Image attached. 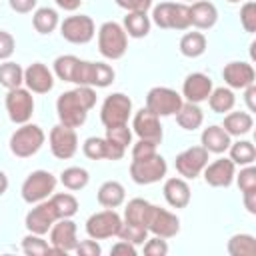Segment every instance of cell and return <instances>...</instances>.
<instances>
[{"instance_id":"6da1fadb","label":"cell","mask_w":256,"mask_h":256,"mask_svg":"<svg viewBox=\"0 0 256 256\" xmlns=\"http://www.w3.org/2000/svg\"><path fill=\"white\" fill-rule=\"evenodd\" d=\"M96 106V90L92 86H76L74 90H66L56 100V114L60 124L68 128H80L88 112Z\"/></svg>"},{"instance_id":"7a4b0ae2","label":"cell","mask_w":256,"mask_h":256,"mask_svg":"<svg viewBox=\"0 0 256 256\" xmlns=\"http://www.w3.org/2000/svg\"><path fill=\"white\" fill-rule=\"evenodd\" d=\"M44 140L46 134L38 124H20V128H16L10 136V152L18 158H30L42 148Z\"/></svg>"},{"instance_id":"3957f363","label":"cell","mask_w":256,"mask_h":256,"mask_svg":"<svg viewBox=\"0 0 256 256\" xmlns=\"http://www.w3.org/2000/svg\"><path fill=\"white\" fill-rule=\"evenodd\" d=\"M98 50L108 60H120L128 50V34L118 22H104L98 28Z\"/></svg>"},{"instance_id":"277c9868","label":"cell","mask_w":256,"mask_h":256,"mask_svg":"<svg viewBox=\"0 0 256 256\" xmlns=\"http://www.w3.org/2000/svg\"><path fill=\"white\" fill-rule=\"evenodd\" d=\"M114 68L104 62H88L80 60L74 72L72 82L76 86H92V88H106L114 82Z\"/></svg>"},{"instance_id":"5b68a950","label":"cell","mask_w":256,"mask_h":256,"mask_svg":"<svg viewBox=\"0 0 256 256\" xmlns=\"http://www.w3.org/2000/svg\"><path fill=\"white\" fill-rule=\"evenodd\" d=\"M54 188H56V176L52 172H48V170H34L22 182L20 194H22L24 202L36 204V202L48 200L54 194Z\"/></svg>"},{"instance_id":"8992f818","label":"cell","mask_w":256,"mask_h":256,"mask_svg":"<svg viewBox=\"0 0 256 256\" xmlns=\"http://www.w3.org/2000/svg\"><path fill=\"white\" fill-rule=\"evenodd\" d=\"M152 22L164 30H186L190 28L188 6L182 2H160L152 10Z\"/></svg>"},{"instance_id":"52a82bcc","label":"cell","mask_w":256,"mask_h":256,"mask_svg":"<svg viewBox=\"0 0 256 256\" xmlns=\"http://www.w3.org/2000/svg\"><path fill=\"white\" fill-rule=\"evenodd\" d=\"M166 172H168V164H166V160L158 152L154 156L130 162V178L136 184H142V186L160 182L166 176Z\"/></svg>"},{"instance_id":"ba28073f","label":"cell","mask_w":256,"mask_h":256,"mask_svg":"<svg viewBox=\"0 0 256 256\" xmlns=\"http://www.w3.org/2000/svg\"><path fill=\"white\" fill-rule=\"evenodd\" d=\"M182 96L168 86H154L146 94V108L154 112L158 118L174 116L182 106Z\"/></svg>"},{"instance_id":"9c48e42d","label":"cell","mask_w":256,"mask_h":256,"mask_svg":"<svg viewBox=\"0 0 256 256\" xmlns=\"http://www.w3.org/2000/svg\"><path fill=\"white\" fill-rule=\"evenodd\" d=\"M122 226V216L114 208H106L100 212H94L86 220V234L94 240H106L112 236H118Z\"/></svg>"},{"instance_id":"30bf717a","label":"cell","mask_w":256,"mask_h":256,"mask_svg":"<svg viewBox=\"0 0 256 256\" xmlns=\"http://www.w3.org/2000/svg\"><path fill=\"white\" fill-rule=\"evenodd\" d=\"M130 114H132V100L122 92H114L106 96L100 108V120L106 128L128 124Z\"/></svg>"},{"instance_id":"8fae6325","label":"cell","mask_w":256,"mask_h":256,"mask_svg":"<svg viewBox=\"0 0 256 256\" xmlns=\"http://www.w3.org/2000/svg\"><path fill=\"white\" fill-rule=\"evenodd\" d=\"M60 34L70 44H88L96 34V26L90 16L74 14L60 22Z\"/></svg>"},{"instance_id":"7c38bea8","label":"cell","mask_w":256,"mask_h":256,"mask_svg":"<svg viewBox=\"0 0 256 256\" xmlns=\"http://www.w3.org/2000/svg\"><path fill=\"white\" fill-rule=\"evenodd\" d=\"M6 112L8 118L14 124H26L30 122L32 114H34V98L32 92L28 88H12L6 94Z\"/></svg>"},{"instance_id":"4fadbf2b","label":"cell","mask_w":256,"mask_h":256,"mask_svg":"<svg viewBox=\"0 0 256 256\" xmlns=\"http://www.w3.org/2000/svg\"><path fill=\"white\" fill-rule=\"evenodd\" d=\"M208 150L200 144V146H190L186 150H182L180 154H176V160H174V166L178 170V174L182 178H188V180H194L202 174L204 166L208 164Z\"/></svg>"},{"instance_id":"5bb4252c","label":"cell","mask_w":256,"mask_h":256,"mask_svg":"<svg viewBox=\"0 0 256 256\" xmlns=\"http://www.w3.org/2000/svg\"><path fill=\"white\" fill-rule=\"evenodd\" d=\"M146 228L154 236L160 238H174L180 232V220L176 214H172L166 208H160L156 204H150L148 218H146Z\"/></svg>"},{"instance_id":"9a60e30c","label":"cell","mask_w":256,"mask_h":256,"mask_svg":"<svg viewBox=\"0 0 256 256\" xmlns=\"http://www.w3.org/2000/svg\"><path fill=\"white\" fill-rule=\"evenodd\" d=\"M58 218H60V216H58L56 208L52 206V202H50V198H48V200H42V202H36V204H34V208H32V210L26 214V218H24V226H26L28 232L44 236V234L50 232L52 224H54Z\"/></svg>"},{"instance_id":"2e32d148","label":"cell","mask_w":256,"mask_h":256,"mask_svg":"<svg viewBox=\"0 0 256 256\" xmlns=\"http://www.w3.org/2000/svg\"><path fill=\"white\" fill-rule=\"evenodd\" d=\"M48 144H50V150L56 158L60 160H68L76 154L78 150V136H76V130L74 128H68L64 124H56L50 134H48Z\"/></svg>"},{"instance_id":"e0dca14e","label":"cell","mask_w":256,"mask_h":256,"mask_svg":"<svg viewBox=\"0 0 256 256\" xmlns=\"http://www.w3.org/2000/svg\"><path fill=\"white\" fill-rule=\"evenodd\" d=\"M76 224L70 218H58L50 228V246L52 254H68L76 248Z\"/></svg>"},{"instance_id":"ac0fdd59","label":"cell","mask_w":256,"mask_h":256,"mask_svg":"<svg viewBox=\"0 0 256 256\" xmlns=\"http://www.w3.org/2000/svg\"><path fill=\"white\" fill-rule=\"evenodd\" d=\"M132 128H134V134L140 138V140H150V142H156L160 144L162 142V124H160V118L150 112L148 108H142L134 114V120H132Z\"/></svg>"},{"instance_id":"d6986e66","label":"cell","mask_w":256,"mask_h":256,"mask_svg":"<svg viewBox=\"0 0 256 256\" xmlns=\"http://www.w3.org/2000/svg\"><path fill=\"white\" fill-rule=\"evenodd\" d=\"M82 152H84V156L90 158V160H120V158H124L126 148H122V146H118V144H112V142L106 140V138L90 136V138L84 140Z\"/></svg>"},{"instance_id":"ffe728a7","label":"cell","mask_w":256,"mask_h":256,"mask_svg":"<svg viewBox=\"0 0 256 256\" xmlns=\"http://www.w3.org/2000/svg\"><path fill=\"white\" fill-rule=\"evenodd\" d=\"M202 174H204V180H206L208 186H212V188H228L234 182L236 164L230 158H218V160L206 164Z\"/></svg>"},{"instance_id":"44dd1931","label":"cell","mask_w":256,"mask_h":256,"mask_svg":"<svg viewBox=\"0 0 256 256\" xmlns=\"http://www.w3.org/2000/svg\"><path fill=\"white\" fill-rule=\"evenodd\" d=\"M24 84L34 94H46L54 86V72L42 62H32L24 70Z\"/></svg>"},{"instance_id":"7402d4cb","label":"cell","mask_w":256,"mask_h":256,"mask_svg":"<svg viewBox=\"0 0 256 256\" xmlns=\"http://www.w3.org/2000/svg\"><path fill=\"white\" fill-rule=\"evenodd\" d=\"M212 80L210 76L202 74V72H192L184 78V84H182V96L186 98V102H194V104H200L204 100H208L210 92H212Z\"/></svg>"},{"instance_id":"603a6c76","label":"cell","mask_w":256,"mask_h":256,"mask_svg":"<svg viewBox=\"0 0 256 256\" xmlns=\"http://www.w3.org/2000/svg\"><path fill=\"white\" fill-rule=\"evenodd\" d=\"M222 78L228 84V88L244 90L246 86L254 84L256 72H254L252 64H248V62H228L222 70Z\"/></svg>"},{"instance_id":"cb8c5ba5","label":"cell","mask_w":256,"mask_h":256,"mask_svg":"<svg viewBox=\"0 0 256 256\" xmlns=\"http://www.w3.org/2000/svg\"><path fill=\"white\" fill-rule=\"evenodd\" d=\"M188 14H190V26L198 30H210L218 20V10L208 0L192 2V6H188Z\"/></svg>"},{"instance_id":"d4e9b609","label":"cell","mask_w":256,"mask_h":256,"mask_svg":"<svg viewBox=\"0 0 256 256\" xmlns=\"http://www.w3.org/2000/svg\"><path fill=\"white\" fill-rule=\"evenodd\" d=\"M164 198L172 208H186L190 204V186L186 182V178H168L164 182Z\"/></svg>"},{"instance_id":"484cf974","label":"cell","mask_w":256,"mask_h":256,"mask_svg":"<svg viewBox=\"0 0 256 256\" xmlns=\"http://www.w3.org/2000/svg\"><path fill=\"white\" fill-rule=\"evenodd\" d=\"M200 142L202 146L208 150V152H214V154H222L228 150V146L232 144V136L218 124L214 126H208L202 130L200 134Z\"/></svg>"},{"instance_id":"4316f807","label":"cell","mask_w":256,"mask_h":256,"mask_svg":"<svg viewBox=\"0 0 256 256\" xmlns=\"http://www.w3.org/2000/svg\"><path fill=\"white\" fill-rule=\"evenodd\" d=\"M96 198H98V204L104 206V208H118L124 204L126 200V190L120 182L116 180H106L98 192H96Z\"/></svg>"},{"instance_id":"83f0119b","label":"cell","mask_w":256,"mask_h":256,"mask_svg":"<svg viewBox=\"0 0 256 256\" xmlns=\"http://www.w3.org/2000/svg\"><path fill=\"white\" fill-rule=\"evenodd\" d=\"M174 116H176L178 126L184 128V130H188V132L200 128L202 122H204V112H202L200 106L194 104V102H182L180 110H178Z\"/></svg>"},{"instance_id":"f1b7e54d","label":"cell","mask_w":256,"mask_h":256,"mask_svg":"<svg viewBox=\"0 0 256 256\" xmlns=\"http://www.w3.org/2000/svg\"><path fill=\"white\" fill-rule=\"evenodd\" d=\"M252 126H254V118L250 112H228L222 124V128L230 136H244L252 130Z\"/></svg>"},{"instance_id":"f546056e","label":"cell","mask_w":256,"mask_h":256,"mask_svg":"<svg viewBox=\"0 0 256 256\" xmlns=\"http://www.w3.org/2000/svg\"><path fill=\"white\" fill-rule=\"evenodd\" d=\"M150 26H152V22L146 16V12H128L124 16L122 28L130 38H144V36H148Z\"/></svg>"},{"instance_id":"4dcf8cb0","label":"cell","mask_w":256,"mask_h":256,"mask_svg":"<svg viewBox=\"0 0 256 256\" xmlns=\"http://www.w3.org/2000/svg\"><path fill=\"white\" fill-rule=\"evenodd\" d=\"M60 182H62V186H64L66 190L76 192V190H82V188L88 186V182H90V174H88L86 168H80V166H68V168L62 170V174H60Z\"/></svg>"},{"instance_id":"1f68e13d","label":"cell","mask_w":256,"mask_h":256,"mask_svg":"<svg viewBox=\"0 0 256 256\" xmlns=\"http://www.w3.org/2000/svg\"><path fill=\"white\" fill-rule=\"evenodd\" d=\"M32 24H34L38 34H50V32H54L60 26V18H58V12L54 8L44 6V8H38L34 12Z\"/></svg>"},{"instance_id":"d6a6232c","label":"cell","mask_w":256,"mask_h":256,"mask_svg":"<svg viewBox=\"0 0 256 256\" xmlns=\"http://www.w3.org/2000/svg\"><path fill=\"white\" fill-rule=\"evenodd\" d=\"M180 52L186 58H198L206 52V36L202 32H186L180 38Z\"/></svg>"},{"instance_id":"836d02e7","label":"cell","mask_w":256,"mask_h":256,"mask_svg":"<svg viewBox=\"0 0 256 256\" xmlns=\"http://www.w3.org/2000/svg\"><path fill=\"white\" fill-rule=\"evenodd\" d=\"M208 104L212 108V112L216 114H224V112H230L236 104V96L232 92V88H212L210 96H208Z\"/></svg>"},{"instance_id":"e575fe53","label":"cell","mask_w":256,"mask_h":256,"mask_svg":"<svg viewBox=\"0 0 256 256\" xmlns=\"http://www.w3.org/2000/svg\"><path fill=\"white\" fill-rule=\"evenodd\" d=\"M148 210H150V202H148V200H144V198H132V200L126 204V208H124V218H122V220L146 228ZM146 230H148V228H146Z\"/></svg>"},{"instance_id":"d590c367","label":"cell","mask_w":256,"mask_h":256,"mask_svg":"<svg viewBox=\"0 0 256 256\" xmlns=\"http://www.w3.org/2000/svg\"><path fill=\"white\" fill-rule=\"evenodd\" d=\"M24 84V70L20 64L4 60L0 64V86H4L6 90L12 88H20Z\"/></svg>"},{"instance_id":"8d00e7d4","label":"cell","mask_w":256,"mask_h":256,"mask_svg":"<svg viewBox=\"0 0 256 256\" xmlns=\"http://www.w3.org/2000/svg\"><path fill=\"white\" fill-rule=\"evenodd\" d=\"M226 250L230 256H256V238L252 234H234Z\"/></svg>"},{"instance_id":"74e56055","label":"cell","mask_w":256,"mask_h":256,"mask_svg":"<svg viewBox=\"0 0 256 256\" xmlns=\"http://www.w3.org/2000/svg\"><path fill=\"white\" fill-rule=\"evenodd\" d=\"M230 150V160L234 164H240V166H248L256 160V148L250 140H238V142H232L228 146Z\"/></svg>"},{"instance_id":"f35d334b","label":"cell","mask_w":256,"mask_h":256,"mask_svg":"<svg viewBox=\"0 0 256 256\" xmlns=\"http://www.w3.org/2000/svg\"><path fill=\"white\" fill-rule=\"evenodd\" d=\"M50 202L56 208V212H58L60 218H72L78 212V200L72 194H68V192L52 194L50 196Z\"/></svg>"},{"instance_id":"ab89813d","label":"cell","mask_w":256,"mask_h":256,"mask_svg":"<svg viewBox=\"0 0 256 256\" xmlns=\"http://www.w3.org/2000/svg\"><path fill=\"white\" fill-rule=\"evenodd\" d=\"M22 252L28 254V256H44V254H52V246L40 234L28 232L22 238Z\"/></svg>"},{"instance_id":"60d3db41","label":"cell","mask_w":256,"mask_h":256,"mask_svg":"<svg viewBox=\"0 0 256 256\" xmlns=\"http://www.w3.org/2000/svg\"><path fill=\"white\" fill-rule=\"evenodd\" d=\"M78 62H80V58H76V56H72V54L58 56V58L54 60V74H56L62 82H72Z\"/></svg>"},{"instance_id":"b9f144b4","label":"cell","mask_w":256,"mask_h":256,"mask_svg":"<svg viewBox=\"0 0 256 256\" xmlns=\"http://www.w3.org/2000/svg\"><path fill=\"white\" fill-rule=\"evenodd\" d=\"M118 238L128 240V242H132L134 246H138V244H144V242H146V238H148V230H146L144 226L130 224V222H124V220H122V226H120Z\"/></svg>"},{"instance_id":"7bdbcfd3","label":"cell","mask_w":256,"mask_h":256,"mask_svg":"<svg viewBox=\"0 0 256 256\" xmlns=\"http://www.w3.org/2000/svg\"><path fill=\"white\" fill-rule=\"evenodd\" d=\"M106 140H110L112 144H118L122 148H128V144L132 142V130L128 128V124H120V126H110L106 128Z\"/></svg>"},{"instance_id":"ee69618b","label":"cell","mask_w":256,"mask_h":256,"mask_svg":"<svg viewBox=\"0 0 256 256\" xmlns=\"http://www.w3.org/2000/svg\"><path fill=\"white\" fill-rule=\"evenodd\" d=\"M240 24L246 32H256V2L248 0L240 8Z\"/></svg>"},{"instance_id":"f6af8a7d","label":"cell","mask_w":256,"mask_h":256,"mask_svg":"<svg viewBox=\"0 0 256 256\" xmlns=\"http://www.w3.org/2000/svg\"><path fill=\"white\" fill-rule=\"evenodd\" d=\"M236 184L240 188V192H248V190H256V168L252 164L244 166L238 174H234Z\"/></svg>"},{"instance_id":"bcb514c9","label":"cell","mask_w":256,"mask_h":256,"mask_svg":"<svg viewBox=\"0 0 256 256\" xmlns=\"http://www.w3.org/2000/svg\"><path fill=\"white\" fill-rule=\"evenodd\" d=\"M144 254L146 256H166L168 254L166 238H160V236L146 238V242H144Z\"/></svg>"},{"instance_id":"7dc6e473","label":"cell","mask_w":256,"mask_h":256,"mask_svg":"<svg viewBox=\"0 0 256 256\" xmlns=\"http://www.w3.org/2000/svg\"><path fill=\"white\" fill-rule=\"evenodd\" d=\"M156 142H150V140H140L132 146V160H142V158H148V156H154L156 154Z\"/></svg>"},{"instance_id":"c3c4849f","label":"cell","mask_w":256,"mask_h":256,"mask_svg":"<svg viewBox=\"0 0 256 256\" xmlns=\"http://www.w3.org/2000/svg\"><path fill=\"white\" fill-rule=\"evenodd\" d=\"M14 48H16L14 36L6 30H0V60H8L14 54Z\"/></svg>"},{"instance_id":"681fc988","label":"cell","mask_w":256,"mask_h":256,"mask_svg":"<svg viewBox=\"0 0 256 256\" xmlns=\"http://www.w3.org/2000/svg\"><path fill=\"white\" fill-rule=\"evenodd\" d=\"M74 252L80 254V256H100L102 248H100V244H98L94 238H90V240H82V242H78L76 248H74Z\"/></svg>"},{"instance_id":"f907efd6","label":"cell","mask_w":256,"mask_h":256,"mask_svg":"<svg viewBox=\"0 0 256 256\" xmlns=\"http://www.w3.org/2000/svg\"><path fill=\"white\" fill-rule=\"evenodd\" d=\"M114 2L126 12H148V8L152 6V0H114Z\"/></svg>"},{"instance_id":"816d5d0a","label":"cell","mask_w":256,"mask_h":256,"mask_svg":"<svg viewBox=\"0 0 256 256\" xmlns=\"http://www.w3.org/2000/svg\"><path fill=\"white\" fill-rule=\"evenodd\" d=\"M136 246L132 244V242H128V240H118L116 244H112V248H110V254H124V256H136Z\"/></svg>"},{"instance_id":"f5cc1de1","label":"cell","mask_w":256,"mask_h":256,"mask_svg":"<svg viewBox=\"0 0 256 256\" xmlns=\"http://www.w3.org/2000/svg\"><path fill=\"white\" fill-rule=\"evenodd\" d=\"M36 2H38V0H8L10 8H12L14 12H18V14H28V12H32V10L36 8Z\"/></svg>"},{"instance_id":"db71d44e","label":"cell","mask_w":256,"mask_h":256,"mask_svg":"<svg viewBox=\"0 0 256 256\" xmlns=\"http://www.w3.org/2000/svg\"><path fill=\"white\" fill-rule=\"evenodd\" d=\"M244 100H246V106H248V112H254L256 110V86L250 84L244 88Z\"/></svg>"},{"instance_id":"11a10c76","label":"cell","mask_w":256,"mask_h":256,"mask_svg":"<svg viewBox=\"0 0 256 256\" xmlns=\"http://www.w3.org/2000/svg\"><path fill=\"white\" fill-rule=\"evenodd\" d=\"M242 200H244V208H246L250 214H256V190L242 192Z\"/></svg>"},{"instance_id":"9f6ffc18","label":"cell","mask_w":256,"mask_h":256,"mask_svg":"<svg viewBox=\"0 0 256 256\" xmlns=\"http://www.w3.org/2000/svg\"><path fill=\"white\" fill-rule=\"evenodd\" d=\"M56 4H58V8H62L66 12H74V10L80 8L82 0H56Z\"/></svg>"},{"instance_id":"6f0895ef","label":"cell","mask_w":256,"mask_h":256,"mask_svg":"<svg viewBox=\"0 0 256 256\" xmlns=\"http://www.w3.org/2000/svg\"><path fill=\"white\" fill-rule=\"evenodd\" d=\"M6 190H8V176L0 170V196L6 194Z\"/></svg>"},{"instance_id":"680465c9","label":"cell","mask_w":256,"mask_h":256,"mask_svg":"<svg viewBox=\"0 0 256 256\" xmlns=\"http://www.w3.org/2000/svg\"><path fill=\"white\" fill-rule=\"evenodd\" d=\"M228 2H232V4H236V2H240V0H228Z\"/></svg>"},{"instance_id":"91938a15","label":"cell","mask_w":256,"mask_h":256,"mask_svg":"<svg viewBox=\"0 0 256 256\" xmlns=\"http://www.w3.org/2000/svg\"><path fill=\"white\" fill-rule=\"evenodd\" d=\"M194 2H196V0H194Z\"/></svg>"}]
</instances>
